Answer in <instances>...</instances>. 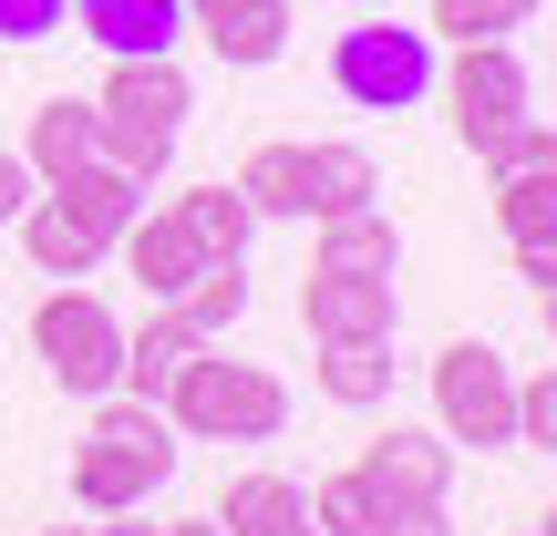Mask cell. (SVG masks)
I'll use <instances>...</instances> for the list:
<instances>
[{
	"label": "cell",
	"mask_w": 557,
	"mask_h": 536,
	"mask_svg": "<svg viewBox=\"0 0 557 536\" xmlns=\"http://www.w3.org/2000/svg\"><path fill=\"white\" fill-rule=\"evenodd\" d=\"M351 475H361L372 506H413V496H444V485H455V444L423 434V423H393L382 444H361Z\"/></svg>",
	"instance_id": "9c48e42d"
},
{
	"label": "cell",
	"mask_w": 557,
	"mask_h": 536,
	"mask_svg": "<svg viewBox=\"0 0 557 536\" xmlns=\"http://www.w3.org/2000/svg\"><path fill=\"white\" fill-rule=\"evenodd\" d=\"M21 165H32L41 186H62L73 165H94V103H83V94H52V103H32V135H21Z\"/></svg>",
	"instance_id": "9a60e30c"
},
{
	"label": "cell",
	"mask_w": 557,
	"mask_h": 536,
	"mask_svg": "<svg viewBox=\"0 0 557 536\" xmlns=\"http://www.w3.org/2000/svg\"><path fill=\"white\" fill-rule=\"evenodd\" d=\"M434 434L475 444V454L517 444V372H506L496 340H444L434 351Z\"/></svg>",
	"instance_id": "5b68a950"
},
{
	"label": "cell",
	"mask_w": 557,
	"mask_h": 536,
	"mask_svg": "<svg viewBox=\"0 0 557 536\" xmlns=\"http://www.w3.org/2000/svg\"><path fill=\"white\" fill-rule=\"evenodd\" d=\"M537 21V0H423V32L434 41H506Z\"/></svg>",
	"instance_id": "cb8c5ba5"
},
{
	"label": "cell",
	"mask_w": 557,
	"mask_h": 536,
	"mask_svg": "<svg viewBox=\"0 0 557 536\" xmlns=\"http://www.w3.org/2000/svg\"><path fill=\"white\" fill-rule=\"evenodd\" d=\"M310 526L320 536H372V496H361V475H320L310 485Z\"/></svg>",
	"instance_id": "4316f807"
},
{
	"label": "cell",
	"mask_w": 557,
	"mask_h": 536,
	"mask_svg": "<svg viewBox=\"0 0 557 536\" xmlns=\"http://www.w3.org/2000/svg\"><path fill=\"white\" fill-rule=\"evenodd\" d=\"M537 320H547V340H557V289H537Z\"/></svg>",
	"instance_id": "e575fe53"
},
{
	"label": "cell",
	"mask_w": 557,
	"mask_h": 536,
	"mask_svg": "<svg viewBox=\"0 0 557 536\" xmlns=\"http://www.w3.org/2000/svg\"><path fill=\"white\" fill-rule=\"evenodd\" d=\"M156 536H227L218 516H176V526H156Z\"/></svg>",
	"instance_id": "d6a6232c"
},
{
	"label": "cell",
	"mask_w": 557,
	"mask_h": 536,
	"mask_svg": "<svg viewBox=\"0 0 557 536\" xmlns=\"http://www.w3.org/2000/svg\"><path fill=\"white\" fill-rule=\"evenodd\" d=\"M299 320H310V340H393L403 289L393 278H361V269H310L299 278Z\"/></svg>",
	"instance_id": "ba28073f"
},
{
	"label": "cell",
	"mask_w": 557,
	"mask_h": 536,
	"mask_svg": "<svg viewBox=\"0 0 557 536\" xmlns=\"http://www.w3.org/2000/svg\"><path fill=\"white\" fill-rule=\"evenodd\" d=\"M496 227H506V248L557 238V176H496Z\"/></svg>",
	"instance_id": "d4e9b609"
},
{
	"label": "cell",
	"mask_w": 557,
	"mask_h": 536,
	"mask_svg": "<svg viewBox=\"0 0 557 536\" xmlns=\"http://www.w3.org/2000/svg\"><path fill=\"white\" fill-rule=\"evenodd\" d=\"M186 32L227 62V73H269L289 52V0H186Z\"/></svg>",
	"instance_id": "30bf717a"
},
{
	"label": "cell",
	"mask_w": 557,
	"mask_h": 536,
	"mask_svg": "<svg viewBox=\"0 0 557 536\" xmlns=\"http://www.w3.org/2000/svg\"><path fill=\"white\" fill-rule=\"evenodd\" d=\"M176 135H186V73H176V52L114 62L103 94H94V155L124 165V176H165Z\"/></svg>",
	"instance_id": "3957f363"
},
{
	"label": "cell",
	"mask_w": 557,
	"mask_h": 536,
	"mask_svg": "<svg viewBox=\"0 0 557 536\" xmlns=\"http://www.w3.org/2000/svg\"><path fill=\"white\" fill-rule=\"evenodd\" d=\"M186 351H197V331H186L176 310H156V299H145V331H124V382H114V392L165 402V382L186 372Z\"/></svg>",
	"instance_id": "2e32d148"
},
{
	"label": "cell",
	"mask_w": 557,
	"mask_h": 536,
	"mask_svg": "<svg viewBox=\"0 0 557 536\" xmlns=\"http://www.w3.org/2000/svg\"><path fill=\"white\" fill-rule=\"evenodd\" d=\"M320 269L403 278V238H393V217H372V207H351V217H320Z\"/></svg>",
	"instance_id": "d6986e66"
},
{
	"label": "cell",
	"mask_w": 557,
	"mask_h": 536,
	"mask_svg": "<svg viewBox=\"0 0 557 536\" xmlns=\"http://www.w3.org/2000/svg\"><path fill=\"white\" fill-rule=\"evenodd\" d=\"M218 526L227 536H320L310 526V496H299L289 475H238V485H227V506H218Z\"/></svg>",
	"instance_id": "e0dca14e"
},
{
	"label": "cell",
	"mask_w": 557,
	"mask_h": 536,
	"mask_svg": "<svg viewBox=\"0 0 557 536\" xmlns=\"http://www.w3.org/2000/svg\"><path fill=\"white\" fill-rule=\"evenodd\" d=\"M238 197H248V217H310V197H299V145H289V135L248 145V165H238Z\"/></svg>",
	"instance_id": "44dd1931"
},
{
	"label": "cell",
	"mask_w": 557,
	"mask_h": 536,
	"mask_svg": "<svg viewBox=\"0 0 557 536\" xmlns=\"http://www.w3.org/2000/svg\"><path fill=\"white\" fill-rule=\"evenodd\" d=\"M73 0H0V41H52Z\"/></svg>",
	"instance_id": "f546056e"
},
{
	"label": "cell",
	"mask_w": 557,
	"mask_h": 536,
	"mask_svg": "<svg viewBox=\"0 0 557 536\" xmlns=\"http://www.w3.org/2000/svg\"><path fill=\"white\" fill-rule=\"evenodd\" d=\"M434 73H444V41L413 32V21H351V32L331 41V83L361 114H413V103L434 94Z\"/></svg>",
	"instance_id": "277c9868"
},
{
	"label": "cell",
	"mask_w": 557,
	"mask_h": 536,
	"mask_svg": "<svg viewBox=\"0 0 557 536\" xmlns=\"http://www.w3.org/2000/svg\"><path fill=\"white\" fill-rule=\"evenodd\" d=\"M176 454H186V434L165 423V402L103 392L94 434H83V454H73V506L83 516H124V506H145L165 475H176Z\"/></svg>",
	"instance_id": "6da1fadb"
},
{
	"label": "cell",
	"mask_w": 557,
	"mask_h": 536,
	"mask_svg": "<svg viewBox=\"0 0 557 536\" xmlns=\"http://www.w3.org/2000/svg\"><path fill=\"white\" fill-rule=\"evenodd\" d=\"M517 278H527V289H557V238H537V248H517Z\"/></svg>",
	"instance_id": "1f68e13d"
},
{
	"label": "cell",
	"mask_w": 557,
	"mask_h": 536,
	"mask_svg": "<svg viewBox=\"0 0 557 536\" xmlns=\"http://www.w3.org/2000/svg\"><path fill=\"white\" fill-rule=\"evenodd\" d=\"M527 536H557V506H547V516H537V526H527Z\"/></svg>",
	"instance_id": "d590c367"
},
{
	"label": "cell",
	"mask_w": 557,
	"mask_h": 536,
	"mask_svg": "<svg viewBox=\"0 0 557 536\" xmlns=\"http://www.w3.org/2000/svg\"><path fill=\"white\" fill-rule=\"evenodd\" d=\"M238 310H248V259H207L197 278H186V299H176V320H186L197 340H218Z\"/></svg>",
	"instance_id": "603a6c76"
},
{
	"label": "cell",
	"mask_w": 557,
	"mask_h": 536,
	"mask_svg": "<svg viewBox=\"0 0 557 536\" xmlns=\"http://www.w3.org/2000/svg\"><path fill=\"white\" fill-rule=\"evenodd\" d=\"M94 536H156V526H135V506H124V516H103Z\"/></svg>",
	"instance_id": "836d02e7"
},
{
	"label": "cell",
	"mask_w": 557,
	"mask_h": 536,
	"mask_svg": "<svg viewBox=\"0 0 557 536\" xmlns=\"http://www.w3.org/2000/svg\"><path fill=\"white\" fill-rule=\"evenodd\" d=\"M11 227H21V248H32V269H41V278H94L103 259H114V238H103V227L83 217L73 197H32Z\"/></svg>",
	"instance_id": "7c38bea8"
},
{
	"label": "cell",
	"mask_w": 557,
	"mask_h": 536,
	"mask_svg": "<svg viewBox=\"0 0 557 536\" xmlns=\"http://www.w3.org/2000/svg\"><path fill=\"white\" fill-rule=\"evenodd\" d=\"M517 444H537V454H557V361L537 382H517Z\"/></svg>",
	"instance_id": "83f0119b"
},
{
	"label": "cell",
	"mask_w": 557,
	"mask_h": 536,
	"mask_svg": "<svg viewBox=\"0 0 557 536\" xmlns=\"http://www.w3.org/2000/svg\"><path fill=\"white\" fill-rule=\"evenodd\" d=\"M434 94H444V114H455V135L485 155V145L527 114V62H517V41H455V62L434 73Z\"/></svg>",
	"instance_id": "52a82bcc"
},
{
	"label": "cell",
	"mask_w": 557,
	"mask_h": 536,
	"mask_svg": "<svg viewBox=\"0 0 557 536\" xmlns=\"http://www.w3.org/2000/svg\"><path fill=\"white\" fill-rule=\"evenodd\" d=\"M124 269H135V289L145 299H156V310H176V299H186V278H197L207 259H197V238H186V217H176V207H135V227H124Z\"/></svg>",
	"instance_id": "8fae6325"
},
{
	"label": "cell",
	"mask_w": 557,
	"mask_h": 536,
	"mask_svg": "<svg viewBox=\"0 0 557 536\" xmlns=\"http://www.w3.org/2000/svg\"><path fill=\"white\" fill-rule=\"evenodd\" d=\"M485 176H557V124H506L496 145H485Z\"/></svg>",
	"instance_id": "484cf974"
},
{
	"label": "cell",
	"mask_w": 557,
	"mask_h": 536,
	"mask_svg": "<svg viewBox=\"0 0 557 536\" xmlns=\"http://www.w3.org/2000/svg\"><path fill=\"white\" fill-rule=\"evenodd\" d=\"M52 197H73L83 217L103 227V238H124V227H135V207H145V176H124V165H103V155H94V165H73Z\"/></svg>",
	"instance_id": "7402d4cb"
},
{
	"label": "cell",
	"mask_w": 557,
	"mask_h": 536,
	"mask_svg": "<svg viewBox=\"0 0 557 536\" xmlns=\"http://www.w3.org/2000/svg\"><path fill=\"white\" fill-rule=\"evenodd\" d=\"M32 351H41V372H52L62 392H94L103 402L124 382V320L103 310L94 289H52L32 310Z\"/></svg>",
	"instance_id": "8992f818"
},
{
	"label": "cell",
	"mask_w": 557,
	"mask_h": 536,
	"mask_svg": "<svg viewBox=\"0 0 557 536\" xmlns=\"http://www.w3.org/2000/svg\"><path fill=\"white\" fill-rule=\"evenodd\" d=\"M41 536H94V526H41Z\"/></svg>",
	"instance_id": "8d00e7d4"
},
{
	"label": "cell",
	"mask_w": 557,
	"mask_h": 536,
	"mask_svg": "<svg viewBox=\"0 0 557 536\" xmlns=\"http://www.w3.org/2000/svg\"><path fill=\"white\" fill-rule=\"evenodd\" d=\"M299 197H310V227L351 217V207L382 197V165L361 155V145H299Z\"/></svg>",
	"instance_id": "5bb4252c"
},
{
	"label": "cell",
	"mask_w": 557,
	"mask_h": 536,
	"mask_svg": "<svg viewBox=\"0 0 557 536\" xmlns=\"http://www.w3.org/2000/svg\"><path fill=\"white\" fill-rule=\"evenodd\" d=\"M73 21L114 62H145V52H176L186 41V0H73Z\"/></svg>",
	"instance_id": "4fadbf2b"
},
{
	"label": "cell",
	"mask_w": 557,
	"mask_h": 536,
	"mask_svg": "<svg viewBox=\"0 0 557 536\" xmlns=\"http://www.w3.org/2000/svg\"><path fill=\"white\" fill-rule=\"evenodd\" d=\"M165 423H176L186 444H278V423H289V382L259 372V361H218L197 340L186 372L165 382Z\"/></svg>",
	"instance_id": "7a4b0ae2"
},
{
	"label": "cell",
	"mask_w": 557,
	"mask_h": 536,
	"mask_svg": "<svg viewBox=\"0 0 557 536\" xmlns=\"http://www.w3.org/2000/svg\"><path fill=\"white\" fill-rule=\"evenodd\" d=\"M176 217H186V238H197V259H248V227H259L238 186H186Z\"/></svg>",
	"instance_id": "ffe728a7"
},
{
	"label": "cell",
	"mask_w": 557,
	"mask_h": 536,
	"mask_svg": "<svg viewBox=\"0 0 557 536\" xmlns=\"http://www.w3.org/2000/svg\"><path fill=\"white\" fill-rule=\"evenodd\" d=\"M41 197V176H32V165H21V155H0V227H11L21 217V207H32Z\"/></svg>",
	"instance_id": "4dcf8cb0"
},
{
	"label": "cell",
	"mask_w": 557,
	"mask_h": 536,
	"mask_svg": "<svg viewBox=\"0 0 557 536\" xmlns=\"http://www.w3.org/2000/svg\"><path fill=\"white\" fill-rule=\"evenodd\" d=\"M320 392L341 402V413H372L382 392H393V340H320Z\"/></svg>",
	"instance_id": "ac0fdd59"
},
{
	"label": "cell",
	"mask_w": 557,
	"mask_h": 536,
	"mask_svg": "<svg viewBox=\"0 0 557 536\" xmlns=\"http://www.w3.org/2000/svg\"><path fill=\"white\" fill-rule=\"evenodd\" d=\"M372 536H455L444 496H413V506H372Z\"/></svg>",
	"instance_id": "f1b7e54d"
}]
</instances>
